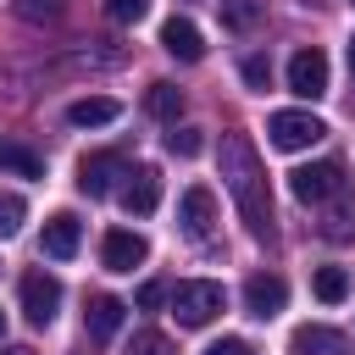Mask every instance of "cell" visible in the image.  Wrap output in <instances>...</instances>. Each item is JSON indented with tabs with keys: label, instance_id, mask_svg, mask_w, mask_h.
<instances>
[{
	"label": "cell",
	"instance_id": "cell-20",
	"mask_svg": "<svg viewBox=\"0 0 355 355\" xmlns=\"http://www.w3.org/2000/svg\"><path fill=\"white\" fill-rule=\"evenodd\" d=\"M261 11H266L261 0H222V22H227V28H239V33H244V28H255V22H261Z\"/></svg>",
	"mask_w": 355,
	"mask_h": 355
},
{
	"label": "cell",
	"instance_id": "cell-23",
	"mask_svg": "<svg viewBox=\"0 0 355 355\" xmlns=\"http://www.w3.org/2000/svg\"><path fill=\"white\" fill-rule=\"evenodd\" d=\"M166 150L189 161V155H200V133H194V128H178V122H172V133H166Z\"/></svg>",
	"mask_w": 355,
	"mask_h": 355
},
{
	"label": "cell",
	"instance_id": "cell-27",
	"mask_svg": "<svg viewBox=\"0 0 355 355\" xmlns=\"http://www.w3.org/2000/svg\"><path fill=\"white\" fill-rule=\"evenodd\" d=\"M200 355H255V344H250V338H216V344H205Z\"/></svg>",
	"mask_w": 355,
	"mask_h": 355
},
{
	"label": "cell",
	"instance_id": "cell-24",
	"mask_svg": "<svg viewBox=\"0 0 355 355\" xmlns=\"http://www.w3.org/2000/svg\"><path fill=\"white\" fill-rule=\"evenodd\" d=\"M128 355H172V344H166V333H155V327H144L139 338H133V349Z\"/></svg>",
	"mask_w": 355,
	"mask_h": 355
},
{
	"label": "cell",
	"instance_id": "cell-8",
	"mask_svg": "<svg viewBox=\"0 0 355 355\" xmlns=\"http://www.w3.org/2000/svg\"><path fill=\"white\" fill-rule=\"evenodd\" d=\"M144 255H150V244H144V233H133V227H111V233L100 239V266H105V272H133V266H144Z\"/></svg>",
	"mask_w": 355,
	"mask_h": 355
},
{
	"label": "cell",
	"instance_id": "cell-3",
	"mask_svg": "<svg viewBox=\"0 0 355 355\" xmlns=\"http://www.w3.org/2000/svg\"><path fill=\"white\" fill-rule=\"evenodd\" d=\"M22 311H28V322L33 327H50L55 322V311H61V277L55 272H44V266H33V272H22Z\"/></svg>",
	"mask_w": 355,
	"mask_h": 355
},
{
	"label": "cell",
	"instance_id": "cell-1",
	"mask_svg": "<svg viewBox=\"0 0 355 355\" xmlns=\"http://www.w3.org/2000/svg\"><path fill=\"white\" fill-rule=\"evenodd\" d=\"M216 172L244 216V227L255 239H272V194H266V166L255 155V144L244 133H222V150H216Z\"/></svg>",
	"mask_w": 355,
	"mask_h": 355
},
{
	"label": "cell",
	"instance_id": "cell-6",
	"mask_svg": "<svg viewBox=\"0 0 355 355\" xmlns=\"http://www.w3.org/2000/svg\"><path fill=\"white\" fill-rule=\"evenodd\" d=\"M116 178H128V155H122V150H94V155H83V166H78V189H83L89 200H105V194L116 189Z\"/></svg>",
	"mask_w": 355,
	"mask_h": 355
},
{
	"label": "cell",
	"instance_id": "cell-22",
	"mask_svg": "<svg viewBox=\"0 0 355 355\" xmlns=\"http://www.w3.org/2000/svg\"><path fill=\"white\" fill-rule=\"evenodd\" d=\"M105 17L122 22V28H128V22H144V17H150V0H105Z\"/></svg>",
	"mask_w": 355,
	"mask_h": 355
},
{
	"label": "cell",
	"instance_id": "cell-17",
	"mask_svg": "<svg viewBox=\"0 0 355 355\" xmlns=\"http://www.w3.org/2000/svg\"><path fill=\"white\" fill-rule=\"evenodd\" d=\"M116 100H105V94H94V100H72L67 105V122L72 128H105V122H116Z\"/></svg>",
	"mask_w": 355,
	"mask_h": 355
},
{
	"label": "cell",
	"instance_id": "cell-9",
	"mask_svg": "<svg viewBox=\"0 0 355 355\" xmlns=\"http://www.w3.org/2000/svg\"><path fill=\"white\" fill-rule=\"evenodd\" d=\"M116 200H122L128 216H150L161 205V172L155 166H128V183L116 189Z\"/></svg>",
	"mask_w": 355,
	"mask_h": 355
},
{
	"label": "cell",
	"instance_id": "cell-4",
	"mask_svg": "<svg viewBox=\"0 0 355 355\" xmlns=\"http://www.w3.org/2000/svg\"><path fill=\"white\" fill-rule=\"evenodd\" d=\"M322 133H327V128H322L316 111H272V122H266V139H272L277 150H311Z\"/></svg>",
	"mask_w": 355,
	"mask_h": 355
},
{
	"label": "cell",
	"instance_id": "cell-26",
	"mask_svg": "<svg viewBox=\"0 0 355 355\" xmlns=\"http://www.w3.org/2000/svg\"><path fill=\"white\" fill-rule=\"evenodd\" d=\"M244 83H250V89H266V83H272V61H266V55H244Z\"/></svg>",
	"mask_w": 355,
	"mask_h": 355
},
{
	"label": "cell",
	"instance_id": "cell-18",
	"mask_svg": "<svg viewBox=\"0 0 355 355\" xmlns=\"http://www.w3.org/2000/svg\"><path fill=\"white\" fill-rule=\"evenodd\" d=\"M144 111H150L155 122H178V116H183V89H178V83H150Z\"/></svg>",
	"mask_w": 355,
	"mask_h": 355
},
{
	"label": "cell",
	"instance_id": "cell-13",
	"mask_svg": "<svg viewBox=\"0 0 355 355\" xmlns=\"http://www.w3.org/2000/svg\"><path fill=\"white\" fill-rule=\"evenodd\" d=\"M78 239H83L78 216H72V211H55V216L44 222V239H39V244H44L50 261H72V255H78Z\"/></svg>",
	"mask_w": 355,
	"mask_h": 355
},
{
	"label": "cell",
	"instance_id": "cell-25",
	"mask_svg": "<svg viewBox=\"0 0 355 355\" xmlns=\"http://www.w3.org/2000/svg\"><path fill=\"white\" fill-rule=\"evenodd\" d=\"M61 6H67V0H17V11H22L28 22H50V17H61Z\"/></svg>",
	"mask_w": 355,
	"mask_h": 355
},
{
	"label": "cell",
	"instance_id": "cell-12",
	"mask_svg": "<svg viewBox=\"0 0 355 355\" xmlns=\"http://www.w3.org/2000/svg\"><path fill=\"white\" fill-rule=\"evenodd\" d=\"M161 50L178 55V61H200V55H205V39H200V28H194L189 17H166V22H161Z\"/></svg>",
	"mask_w": 355,
	"mask_h": 355
},
{
	"label": "cell",
	"instance_id": "cell-31",
	"mask_svg": "<svg viewBox=\"0 0 355 355\" xmlns=\"http://www.w3.org/2000/svg\"><path fill=\"white\" fill-rule=\"evenodd\" d=\"M0 338H6V311H0Z\"/></svg>",
	"mask_w": 355,
	"mask_h": 355
},
{
	"label": "cell",
	"instance_id": "cell-29",
	"mask_svg": "<svg viewBox=\"0 0 355 355\" xmlns=\"http://www.w3.org/2000/svg\"><path fill=\"white\" fill-rule=\"evenodd\" d=\"M0 355H33V349H28V344H17V349H0Z\"/></svg>",
	"mask_w": 355,
	"mask_h": 355
},
{
	"label": "cell",
	"instance_id": "cell-28",
	"mask_svg": "<svg viewBox=\"0 0 355 355\" xmlns=\"http://www.w3.org/2000/svg\"><path fill=\"white\" fill-rule=\"evenodd\" d=\"M161 300H166V283H144L139 288V311H155Z\"/></svg>",
	"mask_w": 355,
	"mask_h": 355
},
{
	"label": "cell",
	"instance_id": "cell-15",
	"mask_svg": "<svg viewBox=\"0 0 355 355\" xmlns=\"http://www.w3.org/2000/svg\"><path fill=\"white\" fill-rule=\"evenodd\" d=\"M288 355H355V344L338 333V327H300Z\"/></svg>",
	"mask_w": 355,
	"mask_h": 355
},
{
	"label": "cell",
	"instance_id": "cell-30",
	"mask_svg": "<svg viewBox=\"0 0 355 355\" xmlns=\"http://www.w3.org/2000/svg\"><path fill=\"white\" fill-rule=\"evenodd\" d=\"M349 78H355V39H349Z\"/></svg>",
	"mask_w": 355,
	"mask_h": 355
},
{
	"label": "cell",
	"instance_id": "cell-14",
	"mask_svg": "<svg viewBox=\"0 0 355 355\" xmlns=\"http://www.w3.org/2000/svg\"><path fill=\"white\" fill-rule=\"evenodd\" d=\"M122 316H128V305H122L116 294H94V300H89V311H83V327H89V338H94V344H105V338H116Z\"/></svg>",
	"mask_w": 355,
	"mask_h": 355
},
{
	"label": "cell",
	"instance_id": "cell-11",
	"mask_svg": "<svg viewBox=\"0 0 355 355\" xmlns=\"http://www.w3.org/2000/svg\"><path fill=\"white\" fill-rule=\"evenodd\" d=\"M283 305H288V283H283L277 272H255V277L244 283V311H250V316L272 322Z\"/></svg>",
	"mask_w": 355,
	"mask_h": 355
},
{
	"label": "cell",
	"instance_id": "cell-21",
	"mask_svg": "<svg viewBox=\"0 0 355 355\" xmlns=\"http://www.w3.org/2000/svg\"><path fill=\"white\" fill-rule=\"evenodd\" d=\"M22 216H28L22 194H6V189H0V239H17V233H22Z\"/></svg>",
	"mask_w": 355,
	"mask_h": 355
},
{
	"label": "cell",
	"instance_id": "cell-19",
	"mask_svg": "<svg viewBox=\"0 0 355 355\" xmlns=\"http://www.w3.org/2000/svg\"><path fill=\"white\" fill-rule=\"evenodd\" d=\"M311 288H316V300H322V305H338V300L349 294V272H344V266H316Z\"/></svg>",
	"mask_w": 355,
	"mask_h": 355
},
{
	"label": "cell",
	"instance_id": "cell-16",
	"mask_svg": "<svg viewBox=\"0 0 355 355\" xmlns=\"http://www.w3.org/2000/svg\"><path fill=\"white\" fill-rule=\"evenodd\" d=\"M0 172H17V178H44V155L28 150L22 139H0Z\"/></svg>",
	"mask_w": 355,
	"mask_h": 355
},
{
	"label": "cell",
	"instance_id": "cell-10",
	"mask_svg": "<svg viewBox=\"0 0 355 355\" xmlns=\"http://www.w3.org/2000/svg\"><path fill=\"white\" fill-rule=\"evenodd\" d=\"M178 222H183L189 239H211V227H216V194H211L205 183L183 189V200H178Z\"/></svg>",
	"mask_w": 355,
	"mask_h": 355
},
{
	"label": "cell",
	"instance_id": "cell-7",
	"mask_svg": "<svg viewBox=\"0 0 355 355\" xmlns=\"http://www.w3.org/2000/svg\"><path fill=\"white\" fill-rule=\"evenodd\" d=\"M288 89H294L300 100H322V94H327V55H322L316 44H305V50L288 55Z\"/></svg>",
	"mask_w": 355,
	"mask_h": 355
},
{
	"label": "cell",
	"instance_id": "cell-2",
	"mask_svg": "<svg viewBox=\"0 0 355 355\" xmlns=\"http://www.w3.org/2000/svg\"><path fill=\"white\" fill-rule=\"evenodd\" d=\"M166 300H172V316H178L183 327H205V322H216L222 305H227L222 283H211V277H189V283L166 288Z\"/></svg>",
	"mask_w": 355,
	"mask_h": 355
},
{
	"label": "cell",
	"instance_id": "cell-5",
	"mask_svg": "<svg viewBox=\"0 0 355 355\" xmlns=\"http://www.w3.org/2000/svg\"><path fill=\"white\" fill-rule=\"evenodd\" d=\"M288 189H294V200L322 205V200H333V194L344 189V166H338V161H311V166H294V172H288Z\"/></svg>",
	"mask_w": 355,
	"mask_h": 355
}]
</instances>
